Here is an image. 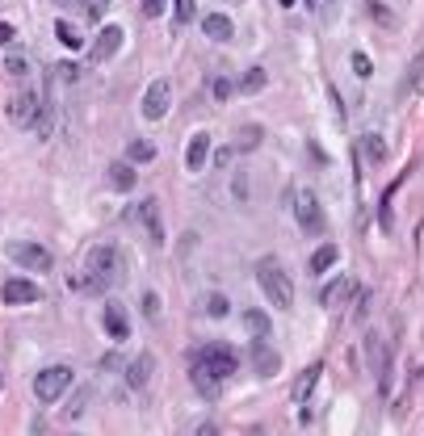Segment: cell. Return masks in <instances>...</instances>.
Listing matches in <instances>:
<instances>
[{
  "instance_id": "obj_16",
  "label": "cell",
  "mask_w": 424,
  "mask_h": 436,
  "mask_svg": "<svg viewBox=\"0 0 424 436\" xmlns=\"http://www.w3.org/2000/svg\"><path fill=\"white\" fill-rule=\"evenodd\" d=\"M105 336L118 340V344L131 336V319H126V310H122L118 303H105Z\"/></svg>"
},
{
  "instance_id": "obj_27",
  "label": "cell",
  "mask_w": 424,
  "mask_h": 436,
  "mask_svg": "<svg viewBox=\"0 0 424 436\" xmlns=\"http://www.w3.org/2000/svg\"><path fill=\"white\" fill-rule=\"evenodd\" d=\"M4 72H9L13 80H26V76H30V59H26L21 50H9V55H4Z\"/></svg>"
},
{
  "instance_id": "obj_35",
  "label": "cell",
  "mask_w": 424,
  "mask_h": 436,
  "mask_svg": "<svg viewBox=\"0 0 424 436\" xmlns=\"http://www.w3.org/2000/svg\"><path fill=\"white\" fill-rule=\"evenodd\" d=\"M206 315H214V319H223V315H227V298H223V294H206Z\"/></svg>"
},
{
  "instance_id": "obj_26",
  "label": "cell",
  "mask_w": 424,
  "mask_h": 436,
  "mask_svg": "<svg viewBox=\"0 0 424 436\" xmlns=\"http://www.w3.org/2000/svg\"><path fill=\"white\" fill-rule=\"evenodd\" d=\"M151 160H156V143L135 138V143L126 147V164H151Z\"/></svg>"
},
{
  "instance_id": "obj_42",
  "label": "cell",
  "mask_w": 424,
  "mask_h": 436,
  "mask_svg": "<svg viewBox=\"0 0 424 436\" xmlns=\"http://www.w3.org/2000/svg\"><path fill=\"white\" fill-rule=\"evenodd\" d=\"M101 369H122V356H118V352H109V356H101Z\"/></svg>"
},
{
  "instance_id": "obj_4",
  "label": "cell",
  "mask_w": 424,
  "mask_h": 436,
  "mask_svg": "<svg viewBox=\"0 0 424 436\" xmlns=\"http://www.w3.org/2000/svg\"><path fill=\"white\" fill-rule=\"evenodd\" d=\"M72 382H76V378H72L67 365H50V369H43V374L34 378V398H38V403H59Z\"/></svg>"
},
{
  "instance_id": "obj_22",
  "label": "cell",
  "mask_w": 424,
  "mask_h": 436,
  "mask_svg": "<svg viewBox=\"0 0 424 436\" xmlns=\"http://www.w3.org/2000/svg\"><path fill=\"white\" fill-rule=\"evenodd\" d=\"M265 85H269L265 67H248V72H244V80L236 85V92H244V97H256V92H261Z\"/></svg>"
},
{
  "instance_id": "obj_29",
  "label": "cell",
  "mask_w": 424,
  "mask_h": 436,
  "mask_svg": "<svg viewBox=\"0 0 424 436\" xmlns=\"http://www.w3.org/2000/svg\"><path fill=\"white\" fill-rule=\"evenodd\" d=\"M366 13L374 17V21L382 26V30H395V13H391L386 4H378V0H370V4H366Z\"/></svg>"
},
{
  "instance_id": "obj_32",
  "label": "cell",
  "mask_w": 424,
  "mask_h": 436,
  "mask_svg": "<svg viewBox=\"0 0 424 436\" xmlns=\"http://www.w3.org/2000/svg\"><path fill=\"white\" fill-rule=\"evenodd\" d=\"M50 76H55V80H63V85H76V80H80V67H76V63H55V67H50Z\"/></svg>"
},
{
  "instance_id": "obj_31",
  "label": "cell",
  "mask_w": 424,
  "mask_h": 436,
  "mask_svg": "<svg viewBox=\"0 0 424 436\" xmlns=\"http://www.w3.org/2000/svg\"><path fill=\"white\" fill-rule=\"evenodd\" d=\"M173 13H177V26H189L197 17V0H173Z\"/></svg>"
},
{
  "instance_id": "obj_20",
  "label": "cell",
  "mask_w": 424,
  "mask_h": 436,
  "mask_svg": "<svg viewBox=\"0 0 424 436\" xmlns=\"http://www.w3.org/2000/svg\"><path fill=\"white\" fill-rule=\"evenodd\" d=\"M336 261H340V248H336V244H324V248L307 261V268H311V277H320V273H328Z\"/></svg>"
},
{
  "instance_id": "obj_21",
  "label": "cell",
  "mask_w": 424,
  "mask_h": 436,
  "mask_svg": "<svg viewBox=\"0 0 424 436\" xmlns=\"http://www.w3.org/2000/svg\"><path fill=\"white\" fill-rule=\"evenodd\" d=\"M261 138H265V131L248 122V126H239V131H236V147H232V151H244V156H248V151H256V147H261Z\"/></svg>"
},
{
  "instance_id": "obj_30",
  "label": "cell",
  "mask_w": 424,
  "mask_h": 436,
  "mask_svg": "<svg viewBox=\"0 0 424 436\" xmlns=\"http://www.w3.org/2000/svg\"><path fill=\"white\" fill-rule=\"evenodd\" d=\"M67 290H72V294H101V285H97L89 273H85V277H76V273H72V277H67Z\"/></svg>"
},
{
  "instance_id": "obj_2",
  "label": "cell",
  "mask_w": 424,
  "mask_h": 436,
  "mask_svg": "<svg viewBox=\"0 0 424 436\" xmlns=\"http://www.w3.org/2000/svg\"><path fill=\"white\" fill-rule=\"evenodd\" d=\"M89 277H93L101 290H105V285H122V277H126L122 252H118L114 244H97L93 252H89Z\"/></svg>"
},
{
  "instance_id": "obj_45",
  "label": "cell",
  "mask_w": 424,
  "mask_h": 436,
  "mask_svg": "<svg viewBox=\"0 0 424 436\" xmlns=\"http://www.w3.org/2000/svg\"><path fill=\"white\" fill-rule=\"evenodd\" d=\"M59 4H80V0H59Z\"/></svg>"
},
{
  "instance_id": "obj_15",
  "label": "cell",
  "mask_w": 424,
  "mask_h": 436,
  "mask_svg": "<svg viewBox=\"0 0 424 436\" xmlns=\"http://www.w3.org/2000/svg\"><path fill=\"white\" fill-rule=\"evenodd\" d=\"M151 374H156V356H151V352H139V356L126 365V386H131V391H143V386L151 382Z\"/></svg>"
},
{
  "instance_id": "obj_34",
  "label": "cell",
  "mask_w": 424,
  "mask_h": 436,
  "mask_svg": "<svg viewBox=\"0 0 424 436\" xmlns=\"http://www.w3.org/2000/svg\"><path fill=\"white\" fill-rule=\"evenodd\" d=\"M210 92H214V101H227V97L236 92V85H232L227 76H214V80H210Z\"/></svg>"
},
{
  "instance_id": "obj_10",
  "label": "cell",
  "mask_w": 424,
  "mask_h": 436,
  "mask_svg": "<svg viewBox=\"0 0 424 436\" xmlns=\"http://www.w3.org/2000/svg\"><path fill=\"white\" fill-rule=\"evenodd\" d=\"M0 298L9 306H30L43 298V285H34L30 277H9L4 285H0Z\"/></svg>"
},
{
  "instance_id": "obj_9",
  "label": "cell",
  "mask_w": 424,
  "mask_h": 436,
  "mask_svg": "<svg viewBox=\"0 0 424 436\" xmlns=\"http://www.w3.org/2000/svg\"><path fill=\"white\" fill-rule=\"evenodd\" d=\"M248 361H252L256 378H273V374L282 369V356H278V349L269 344V336H256V340H252V349H248Z\"/></svg>"
},
{
  "instance_id": "obj_44",
  "label": "cell",
  "mask_w": 424,
  "mask_h": 436,
  "mask_svg": "<svg viewBox=\"0 0 424 436\" xmlns=\"http://www.w3.org/2000/svg\"><path fill=\"white\" fill-rule=\"evenodd\" d=\"M197 436H219V428H214V424H202V428H197Z\"/></svg>"
},
{
  "instance_id": "obj_1",
  "label": "cell",
  "mask_w": 424,
  "mask_h": 436,
  "mask_svg": "<svg viewBox=\"0 0 424 436\" xmlns=\"http://www.w3.org/2000/svg\"><path fill=\"white\" fill-rule=\"evenodd\" d=\"M256 285L265 290V298L278 306V310H286V306L294 303V285H290V273H286V268L273 261V256H265V261L256 264Z\"/></svg>"
},
{
  "instance_id": "obj_18",
  "label": "cell",
  "mask_w": 424,
  "mask_h": 436,
  "mask_svg": "<svg viewBox=\"0 0 424 436\" xmlns=\"http://www.w3.org/2000/svg\"><path fill=\"white\" fill-rule=\"evenodd\" d=\"M202 34H206L210 43H227V38L236 34V26H232L227 13H210V17H202Z\"/></svg>"
},
{
  "instance_id": "obj_43",
  "label": "cell",
  "mask_w": 424,
  "mask_h": 436,
  "mask_svg": "<svg viewBox=\"0 0 424 436\" xmlns=\"http://www.w3.org/2000/svg\"><path fill=\"white\" fill-rule=\"evenodd\" d=\"M13 43V26H9V21H0V46H9Z\"/></svg>"
},
{
  "instance_id": "obj_33",
  "label": "cell",
  "mask_w": 424,
  "mask_h": 436,
  "mask_svg": "<svg viewBox=\"0 0 424 436\" xmlns=\"http://www.w3.org/2000/svg\"><path fill=\"white\" fill-rule=\"evenodd\" d=\"M55 34H59V43H63V46H72V50H80V34H76V30H72L67 21H59V26H55Z\"/></svg>"
},
{
  "instance_id": "obj_28",
  "label": "cell",
  "mask_w": 424,
  "mask_h": 436,
  "mask_svg": "<svg viewBox=\"0 0 424 436\" xmlns=\"http://www.w3.org/2000/svg\"><path fill=\"white\" fill-rule=\"evenodd\" d=\"M357 147H362V156H366L370 164H382V160H386V143H382L378 134H366V138L357 143Z\"/></svg>"
},
{
  "instance_id": "obj_6",
  "label": "cell",
  "mask_w": 424,
  "mask_h": 436,
  "mask_svg": "<svg viewBox=\"0 0 424 436\" xmlns=\"http://www.w3.org/2000/svg\"><path fill=\"white\" fill-rule=\"evenodd\" d=\"M294 218H298V227H303L307 235H320V231L328 227L324 206H320V197H315L311 189H298V193H294Z\"/></svg>"
},
{
  "instance_id": "obj_3",
  "label": "cell",
  "mask_w": 424,
  "mask_h": 436,
  "mask_svg": "<svg viewBox=\"0 0 424 436\" xmlns=\"http://www.w3.org/2000/svg\"><path fill=\"white\" fill-rule=\"evenodd\" d=\"M47 109V97L38 92V88L21 85L13 97H9V105H4V114H9V122L13 126H21V131H34V122H38V114Z\"/></svg>"
},
{
  "instance_id": "obj_40",
  "label": "cell",
  "mask_w": 424,
  "mask_h": 436,
  "mask_svg": "<svg viewBox=\"0 0 424 436\" xmlns=\"http://www.w3.org/2000/svg\"><path fill=\"white\" fill-rule=\"evenodd\" d=\"M232 193H236L239 202L248 197V176H236V180H232Z\"/></svg>"
},
{
  "instance_id": "obj_25",
  "label": "cell",
  "mask_w": 424,
  "mask_h": 436,
  "mask_svg": "<svg viewBox=\"0 0 424 436\" xmlns=\"http://www.w3.org/2000/svg\"><path fill=\"white\" fill-rule=\"evenodd\" d=\"M244 327L252 332V340L273 332V323H269V315H265V310H244Z\"/></svg>"
},
{
  "instance_id": "obj_38",
  "label": "cell",
  "mask_w": 424,
  "mask_h": 436,
  "mask_svg": "<svg viewBox=\"0 0 424 436\" xmlns=\"http://www.w3.org/2000/svg\"><path fill=\"white\" fill-rule=\"evenodd\" d=\"M370 303H374L370 294H362V298H357V310H353V323H366V319H370Z\"/></svg>"
},
{
  "instance_id": "obj_24",
  "label": "cell",
  "mask_w": 424,
  "mask_h": 436,
  "mask_svg": "<svg viewBox=\"0 0 424 436\" xmlns=\"http://www.w3.org/2000/svg\"><path fill=\"white\" fill-rule=\"evenodd\" d=\"M320 374H324V365H311V369H303V374H298V382H294V398H298V403H303V398H307V394L315 391V382H320Z\"/></svg>"
},
{
  "instance_id": "obj_11",
  "label": "cell",
  "mask_w": 424,
  "mask_h": 436,
  "mask_svg": "<svg viewBox=\"0 0 424 436\" xmlns=\"http://www.w3.org/2000/svg\"><path fill=\"white\" fill-rule=\"evenodd\" d=\"M362 290H357V281H349V277H332L328 285L320 290V306H328V310H340V306L349 303V298H357Z\"/></svg>"
},
{
  "instance_id": "obj_41",
  "label": "cell",
  "mask_w": 424,
  "mask_h": 436,
  "mask_svg": "<svg viewBox=\"0 0 424 436\" xmlns=\"http://www.w3.org/2000/svg\"><path fill=\"white\" fill-rule=\"evenodd\" d=\"M353 72H357V76H370V59H366V55H353Z\"/></svg>"
},
{
  "instance_id": "obj_36",
  "label": "cell",
  "mask_w": 424,
  "mask_h": 436,
  "mask_svg": "<svg viewBox=\"0 0 424 436\" xmlns=\"http://www.w3.org/2000/svg\"><path fill=\"white\" fill-rule=\"evenodd\" d=\"M80 9L89 13V21H101V17H105V9H109V0H80Z\"/></svg>"
},
{
  "instance_id": "obj_17",
  "label": "cell",
  "mask_w": 424,
  "mask_h": 436,
  "mask_svg": "<svg viewBox=\"0 0 424 436\" xmlns=\"http://www.w3.org/2000/svg\"><path fill=\"white\" fill-rule=\"evenodd\" d=\"M206 160H210V134H206V131H197L193 138H189L185 168H189V173H202V168H206Z\"/></svg>"
},
{
  "instance_id": "obj_23",
  "label": "cell",
  "mask_w": 424,
  "mask_h": 436,
  "mask_svg": "<svg viewBox=\"0 0 424 436\" xmlns=\"http://www.w3.org/2000/svg\"><path fill=\"white\" fill-rule=\"evenodd\" d=\"M193 386H197V394H202V398H214V394H219V378L193 361Z\"/></svg>"
},
{
  "instance_id": "obj_13",
  "label": "cell",
  "mask_w": 424,
  "mask_h": 436,
  "mask_svg": "<svg viewBox=\"0 0 424 436\" xmlns=\"http://www.w3.org/2000/svg\"><path fill=\"white\" fill-rule=\"evenodd\" d=\"M122 43H126L122 26H105V30L97 34V43H93V63H105V59H114V55L122 50Z\"/></svg>"
},
{
  "instance_id": "obj_39",
  "label": "cell",
  "mask_w": 424,
  "mask_h": 436,
  "mask_svg": "<svg viewBox=\"0 0 424 436\" xmlns=\"http://www.w3.org/2000/svg\"><path fill=\"white\" fill-rule=\"evenodd\" d=\"M139 4H143V17H160L168 0H139Z\"/></svg>"
},
{
  "instance_id": "obj_19",
  "label": "cell",
  "mask_w": 424,
  "mask_h": 436,
  "mask_svg": "<svg viewBox=\"0 0 424 436\" xmlns=\"http://www.w3.org/2000/svg\"><path fill=\"white\" fill-rule=\"evenodd\" d=\"M139 180H135V164H126V160H118V164H109V189H118V193H131Z\"/></svg>"
},
{
  "instance_id": "obj_7",
  "label": "cell",
  "mask_w": 424,
  "mask_h": 436,
  "mask_svg": "<svg viewBox=\"0 0 424 436\" xmlns=\"http://www.w3.org/2000/svg\"><path fill=\"white\" fill-rule=\"evenodd\" d=\"M4 252H9V261L21 264V268H30V273H47L50 264V252L43 244H30V239H13V244H4Z\"/></svg>"
},
{
  "instance_id": "obj_14",
  "label": "cell",
  "mask_w": 424,
  "mask_h": 436,
  "mask_svg": "<svg viewBox=\"0 0 424 436\" xmlns=\"http://www.w3.org/2000/svg\"><path fill=\"white\" fill-rule=\"evenodd\" d=\"M366 349H370V369H374V378H378V386L386 391V382H391V352H386V344L378 340L374 332L366 336Z\"/></svg>"
},
{
  "instance_id": "obj_5",
  "label": "cell",
  "mask_w": 424,
  "mask_h": 436,
  "mask_svg": "<svg viewBox=\"0 0 424 436\" xmlns=\"http://www.w3.org/2000/svg\"><path fill=\"white\" fill-rule=\"evenodd\" d=\"M197 365L210 369V374L223 382V378H232L239 369V352L232 349V344H206V349H197Z\"/></svg>"
},
{
  "instance_id": "obj_12",
  "label": "cell",
  "mask_w": 424,
  "mask_h": 436,
  "mask_svg": "<svg viewBox=\"0 0 424 436\" xmlns=\"http://www.w3.org/2000/svg\"><path fill=\"white\" fill-rule=\"evenodd\" d=\"M135 218H143L151 248H164V218H160V202H156V197H143V206L135 210Z\"/></svg>"
},
{
  "instance_id": "obj_8",
  "label": "cell",
  "mask_w": 424,
  "mask_h": 436,
  "mask_svg": "<svg viewBox=\"0 0 424 436\" xmlns=\"http://www.w3.org/2000/svg\"><path fill=\"white\" fill-rule=\"evenodd\" d=\"M168 105H173V85L164 80V76H156L151 85H147V92H143L139 101V114L147 118V122H164V114H168Z\"/></svg>"
},
{
  "instance_id": "obj_37",
  "label": "cell",
  "mask_w": 424,
  "mask_h": 436,
  "mask_svg": "<svg viewBox=\"0 0 424 436\" xmlns=\"http://www.w3.org/2000/svg\"><path fill=\"white\" fill-rule=\"evenodd\" d=\"M143 315H147V319H156V315H160V298H156V294H151V290H143Z\"/></svg>"
}]
</instances>
